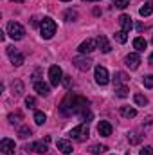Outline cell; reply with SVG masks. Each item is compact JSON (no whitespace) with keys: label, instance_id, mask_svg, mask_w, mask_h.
Returning a JSON list of instances; mask_svg holds the SVG:
<instances>
[{"label":"cell","instance_id":"obj_24","mask_svg":"<svg viewBox=\"0 0 153 155\" xmlns=\"http://www.w3.org/2000/svg\"><path fill=\"white\" fill-rule=\"evenodd\" d=\"M115 96L117 97H126L128 96V87L126 85H117L115 87Z\"/></svg>","mask_w":153,"mask_h":155},{"label":"cell","instance_id":"obj_31","mask_svg":"<svg viewBox=\"0 0 153 155\" xmlns=\"http://www.w3.org/2000/svg\"><path fill=\"white\" fill-rule=\"evenodd\" d=\"M45 121H47V117H45L43 112H36V114H34V123H36V124H43Z\"/></svg>","mask_w":153,"mask_h":155},{"label":"cell","instance_id":"obj_34","mask_svg":"<svg viewBox=\"0 0 153 155\" xmlns=\"http://www.w3.org/2000/svg\"><path fill=\"white\" fill-rule=\"evenodd\" d=\"M139 155H153V146H144Z\"/></svg>","mask_w":153,"mask_h":155},{"label":"cell","instance_id":"obj_18","mask_svg":"<svg viewBox=\"0 0 153 155\" xmlns=\"http://www.w3.org/2000/svg\"><path fill=\"white\" fill-rule=\"evenodd\" d=\"M121 116L126 117V119H133L137 116V110L133 107H121Z\"/></svg>","mask_w":153,"mask_h":155},{"label":"cell","instance_id":"obj_23","mask_svg":"<svg viewBox=\"0 0 153 155\" xmlns=\"http://www.w3.org/2000/svg\"><path fill=\"white\" fill-rule=\"evenodd\" d=\"M108 148L105 146V144H92L90 146V153H94V155H99V153H105Z\"/></svg>","mask_w":153,"mask_h":155},{"label":"cell","instance_id":"obj_35","mask_svg":"<svg viewBox=\"0 0 153 155\" xmlns=\"http://www.w3.org/2000/svg\"><path fill=\"white\" fill-rule=\"evenodd\" d=\"M7 119L15 124V123H18V119H22V116H20V114H9V117H7Z\"/></svg>","mask_w":153,"mask_h":155},{"label":"cell","instance_id":"obj_22","mask_svg":"<svg viewBox=\"0 0 153 155\" xmlns=\"http://www.w3.org/2000/svg\"><path fill=\"white\" fill-rule=\"evenodd\" d=\"M133 47H135L137 51H144V49L148 47V41H146L144 38H141V36H139V38L133 40Z\"/></svg>","mask_w":153,"mask_h":155},{"label":"cell","instance_id":"obj_40","mask_svg":"<svg viewBox=\"0 0 153 155\" xmlns=\"http://www.w3.org/2000/svg\"><path fill=\"white\" fill-rule=\"evenodd\" d=\"M13 2H24V0H13Z\"/></svg>","mask_w":153,"mask_h":155},{"label":"cell","instance_id":"obj_39","mask_svg":"<svg viewBox=\"0 0 153 155\" xmlns=\"http://www.w3.org/2000/svg\"><path fill=\"white\" fill-rule=\"evenodd\" d=\"M83 2H97V0H83Z\"/></svg>","mask_w":153,"mask_h":155},{"label":"cell","instance_id":"obj_10","mask_svg":"<svg viewBox=\"0 0 153 155\" xmlns=\"http://www.w3.org/2000/svg\"><path fill=\"white\" fill-rule=\"evenodd\" d=\"M72 63L76 65L79 71H88V69L92 67V60H90V58H85V56H76V58L72 60Z\"/></svg>","mask_w":153,"mask_h":155},{"label":"cell","instance_id":"obj_25","mask_svg":"<svg viewBox=\"0 0 153 155\" xmlns=\"http://www.w3.org/2000/svg\"><path fill=\"white\" fill-rule=\"evenodd\" d=\"M133 101H135V105H139V107H146V105H148V97L142 96V94H135V96H133Z\"/></svg>","mask_w":153,"mask_h":155},{"label":"cell","instance_id":"obj_19","mask_svg":"<svg viewBox=\"0 0 153 155\" xmlns=\"http://www.w3.org/2000/svg\"><path fill=\"white\" fill-rule=\"evenodd\" d=\"M11 90H13V96H22L24 92V83L20 79H15L13 85H11Z\"/></svg>","mask_w":153,"mask_h":155},{"label":"cell","instance_id":"obj_6","mask_svg":"<svg viewBox=\"0 0 153 155\" xmlns=\"http://www.w3.org/2000/svg\"><path fill=\"white\" fill-rule=\"evenodd\" d=\"M94 78H96V83H97V85H101V87L108 85V81H110V76H108V71H106L105 67H101V65H97V67H96V72H94Z\"/></svg>","mask_w":153,"mask_h":155},{"label":"cell","instance_id":"obj_5","mask_svg":"<svg viewBox=\"0 0 153 155\" xmlns=\"http://www.w3.org/2000/svg\"><path fill=\"white\" fill-rule=\"evenodd\" d=\"M63 78L65 76H63V72H61V69H60L58 65H52V67L49 69V81H50L52 87H58Z\"/></svg>","mask_w":153,"mask_h":155},{"label":"cell","instance_id":"obj_37","mask_svg":"<svg viewBox=\"0 0 153 155\" xmlns=\"http://www.w3.org/2000/svg\"><path fill=\"white\" fill-rule=\"evenodd\" d=\"M31 25H33V27H36V25H38V20H36V18H33V20H31Z\"/></svg>","mask_w":153,"mask_h":155},{"label":"cell","instance_id":"obj_16","mask_svg":"<svg viewBox=\"0 0 153 155\" xmlns=\"http://www.w3.org/2000/svg\"><path fill=\"white\" fill-rule=\"evenodd\" d=\"M34 90L38 92L40 96H49V92H50V88H49V85L47 83H43V81H34Z\"/></svg>","mask_w":153,"mask_h":155},{"label":"cell","instance_id":"obj_3","mask_svg":"<svg viewBox=\"0 0 153 155\" xmlns=\"http://www.w3.org/2000/svg\"><path fill=\"white\" fill-rule=\"evenodd\" d=\"M70 139H74V141H86L88 139V135H90V130H88V124H85V123H81V124H77L76 128H72L70 130Z\"/></svg>","mask_w":153,"mask_h":155},{"label":"cell","instance_id":"obj_27","mask_svg":"<svg viewBox=\"0 0 153 155\" xmlns=\"http://www.w3.org/2000/svg\"><path fill=\"white\" fill-rule=\"evenodd\" d=\"M31 134H33V130H31L29 126H24V128H20V130H18V135H20L22 139H25V137H29Z\"/></svg>","mask_w":153,"mask_h":155},{"label":"cell","instance_id":"obj_32","mask_svg":"<svg viewBox=\"0 0 153 155\" xmlns=\"http://www.w3.org/2000/svg\"><path fill=\"white\" fill-rule=\"evenodd\" d=\"M142 83H144L146 88H153V76L151 74H150V76H144L142 78Z\"/></svg>","mask_w":153,"mask_h":155},{"label":"cell","instance_id":"obj_8","mask_svg":"<svg viewBox=\"0 0 153 155\" xmlns=\"http://www.w3.org/2000/svg\"><path fill=\"white\" fill-rule=\"evenodd\" d=\"M124 63H126V67H128L130 71H137L139 65H141V58H139L137 52H132V54H128V56L124 58Z\"/></svg>","mask_w":153,"mask_h":155},{"label":"cell","instance_id":"obj_2","mask_svg":"<svg viewBox=\"0 0 153 155\" xmlns=\"http://www.w3.org/2000/svg\"><path fill=\"white\" fill-rule=\"evenodd\" d=\"M40 33H41V36H43L45 40L52 38L54 33H56V22H54L52 18L45 16V18L41 20V24H40Z\"/></svg>","mask_w":153,"mask_h":155},{"label":"cell","instance_id":"obj_21","mask_svg":"<svg viewBox=\"0 0 153 155\" xmlns=\"http://www.w3.org/2000/svg\"><path fill=\"white\" fill-rule=\"evenodd\" d=\"M128 79H130V78L126 76L124 72H115V76H114L115 87H117V85H124V83H128Z\"/></svg>","mask_w":153,"mask_h":155},{"label":"cell","instance_id":"obj_38","mask_svg":"<svg viewBox=\"0 0 153 155\" xmlns=\"http://www.w3.org/2000/svg\"><path fill=\"white\" fill-rule=\"evenodd\" d=\"M150 65H151V67H153V52H151V54H150Z\"/></svg>","mask_w":153,"mask_h":155},{"label":"cell","instance_id":"obj_26","mask_svg":"<svg viewBox=\"0 0 153 155\" xmlns=\"http://www.w3.org/2000/svg\"><path fill=\"white\" fill-rule=\"evenodd\" d=\"M114 36L119 43H126V41H128V33H124V31H117Z\"/></svg>","mask_w":153,"mask_h":155},{"label":"cell","instance_id":"obj_41","mask_svg":"<svg viewBox=\"0 0 153 155\" xmlns=\"http://www.w3.org/2000/svg\"><path fill=\"white\" fill-rule=\"evenodd\" d=\"M63 2H70V0H63Z\"/></svg>","mask_w":153,"mask_h":155},{"label":"cell","instance_id":"obj_4","mask_svg":"<svg viewBox=\"0 0 153 155\" xmlns=\"http://www.w3.org/2000/svg\"><path fill=\"white\" fill-rule=\"evenodd\" d=\"M7 35L13 40H22L25 35V29L18 24V22H9L7 24Z\"/></svg>","mask_w":153,"mask_h":155},{"label":"cell","instance_id":"obj_14","mask_svg":"<svg viewBox=\"0 0 153 155\" xmlns=\"http://www.w3.org/2000/svg\"><path fill=\"white\" fill-rule=\"evenodd\" d=\"M97 132H99V135L108 137V135H112V124H110L108 121H101V123L97 124Z\"/></svg>","mask_w":153,"mask_h":155},{"label":"cell","instance_id":"obj_1","mask_svg":"<svg viewBox=\"0 0 153 155\" xmlns=\"http://www.w3.org/2000/svg\"><path fill=\"white\" fill-rule=\"evenodd\" d=\"M88 110V99L83 96H76V94H67V97L61 101L60 112L63 116H74V114H83Z\"/></svg>","mask_w":153,"mask_h":155},{"label":"cell","instance_id":"obj_20","mask_svg":"<svg viewBox=\"0 0 153 155\" xmlns=\"http://www.w3.org/2000/svg\"><path fill=\"white\" fill-rule=\"evenodd\" d=\"M151 13H153V0L146 2V4L139 9V15H141V16H150Z\"/></svg>","mask_w":153,"mask_h":155},{"label":"cell","instance_id":"obj_33","mask_svg":"<svg viewBox=\"0 0 153 155\" xmlns=\"http://www.w3.org/2000/svg\"><path fill=\"white\" fill-rule=\"evenodd\" d=\"M25 105H27L29 108H34V105H36V99L29 96V97H25Z\"/></svg>","mask_w":153,"mask_h":155},{"label":"cell","instance_id":"obj_11","mask_svg":"<svg viewBox=\"0 0 153 155\" xmlns=\"http://www.w3.org/2000/svg\"><path fill=\"white\" fill-rule=\"evenodd\" d=\"M77 49H79V52H81V54H90L92 51H96V49H97V41H96V40H86V41H83Z\"/></svg>","mask_w":153,"mask_h":155},{"label":"cell","instance_id":"obj_42","mask_svg":"<svg viewBox=\"0 0 153 155\" xmlns=\"http://www.w3.org/2000/svg\"><path fill=\"white\" fill-rule=\"evenodd\" d=\"M126 155H130V152H128V153H126Z\"/></svg>","mask_w":153,"mask_h":155},{"label":"cell","instance_id":"obj_13","mask_svg":"<svg viewBox=\"0 0 153 155\" xmlns=\"http://www.w3.org/2000/svg\"><path fill=\"white\" fill-rule=\"evenodd\" d=\"M47 144H49V143H45V141L31 143V144H27V146H25V150H27V152H29V150H33V152H36V153H45V152H47Z\"/></svg>","mask_w":153,"mask_h":155},{"label":"cell","instance_id":"obj_12","mask_svg":"<svg viewBox=\"0 0 153 155\" xmlns=\"http://www.w3.org/2000/svg\"><path fill=\"white\" fill-rule=\"evenodd\" d=\"M119 24H121V31H124V33H130L132 29H133V22H132V16H128V15H121L119 16Z\"/></svg>","mask_w":153,"mask_h":155},{"label":"cell","instance_id":"obj_43","mask_svg":"<svg viewBox=\"0 0 153 155\" xmlns=\"http://www.w3.org/2000/svg\"><path fill=\"white\" fill-rule=\"evenodd\" d=\"M151 41H153V40H151Z\"/></svg>","mask_w":153,"mask_h":155},{"label":"cell","instance_id":"obj_28","mask_svg":"<svg viewBox=\"0 0 153 155\" xmlns=\"http://www.w3.org/2000/svg\"><path fill=\"white\" fill-rule=\"evenodd\" d=\"M76 18H77V13H76V11H72V9L65 11V20H67V22H74Z\"/></svg>","mask_w":153,"mask_h":155},{"label":"cell","instance_id":"obj_36","mask_svg":"<svg viewBox=\"0 0 153 155\" xmlns=\"http://www.w3.org/2000/svg\"><path fill=\"white\" fill-rule=\"evenodd\" d=\"M63 83H65V87L69 88V87H70V78H69V76H65V79H63Z\"/></svg>","mask_w":153,"mask_h":155},{"label":"cell","instance_id":"obj_7","mask_svg":"<svg viewBox=\"0 0 153 155\" xmlns=\"http://www.w3.org/2000/svg\"><path fill=\"white\" fill-rule=\"evenodd\" d=\"M5 49H7V56H9L11 63L16 65V67H20V65L24 63V54H22L18 49H15V47H5Z\"/></svg>","mask_w":153,"mask_h":155},{"label":"cell","instance_id":"obj_17","mask_svg":"<svg viewBox=\"0 0 153 155\" xmlns=\"http://www.w3.org/2000/svg\"><path fill=\"white\" fill-rule=\"evenodd\" d=\"M58 150H60L61 153L69 155V153H72V144H70L69 141H65V139H60V141H58Z\"/></svg>","mask_w":153,"mask_h":155},{"label":"cell","instance_id":"obj_9","mask_svg":"<svg viewBox=\"0 0 153 155\" xmlns=\"http://www.w3.org/2000/svg\"><path fill=\"white\" fill-rule=\"evenodd\" d=\"M15 141L13 139H7V137H4L2 141H0V150H2V153L4 155H13L15 153Z\"/></svg>","mask_w":153,"mask_h":155},{"label":"cell","instance_id":"obj_15","mask_svg":"<svg viewBox=\"0 0 153 155\" xmlns=\"http://www.w3.org/2000/svg\"><path fill=\"white\" fill-rule=\"evenodd\" d=\"M96 41H97V49H101V52H105V54H106V52H110V51H112V45L108 43L106 36H103V35H101V36H97V38H96Z\"/></svg>","mask_w":153,"mask_h":155},{"label":"cell","instance_id":"obj_30","mask_svg":"<svg viewBox=\"0 0 153 155\" xmlns=\"http://www.w3.org/2000/svg\"><path fill=\"white\" fill-rule=\"evenodd\" d=\"M128 141H130L132 144H137V143H141V135L135 134V132H132V134H128Z\"/></svg>","mask_w":153,"mask_h":155},{"label":"cell","instance_id":"obj_29","mask_svg":"<svg viewBox=\"0 0 153 155\" xmlns=\"http://www.w3.org/2000/svg\"><path fill=\"white\" fill-rule=\"evenodd\" d=\"M130 5V0H114V7H119V9H126Z\"/></svg>","mask_w":153,"mask_h":155}]
</instances>
